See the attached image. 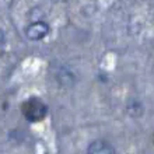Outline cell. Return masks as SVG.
<instances>
[{
	"instance_id": "obj_1",
	"label": "cell",
	"mask_w": 154,
	"mask_h": 154,
	"mask_svg": "<svg viewBox=\"0 0 154 154\" xmlns=\"http://www.w3.org/2000/svg\"><path fill=\"white\" fill-rule=\"evenodd\" d=\"M21 114L28 122H41L48 115V105L38 97H31L21 104Z\"/></svg>"
},
{
	"instance_id": "obj_2",
	"label": "cell",
	"mask_w": 154,
	"mask_h": 154,
	"mask_svg": "<svg viewBox=\"0 0 154 154\" xmlns=\"http://www.w3.org/2000/svg\"><path fill=\"white\" fill-rule=\"evenodd\" d=\"M51 31L48 23L45 21H34L25 28V35L29 41H41L44 39Z\"/></svg>"
},
{
	"instance_id": "obj_3",
	"label": "cell",
	"mask_w": 154,
	"mask_h": 154,
	"mask_svg": "<svg viewBox=\"0 0 154 154\" xmlns=\"http://www.w3.org/2000/svg\"><path fill=\"white\" fill-rule=\"evenodd\" d=\"M115 147L112 144L106 142V140H102V139H97L88 144L87 147V153L90 154H109V153H115Z\"/></svg>"
},
{
	"instance_id": "obj_4",
	"label": "cell",
	"mask_w": 154,
	"mask_h": 154,
	"mask_svg": "<svg viewBox=\"0 0 154 154\" xmlns=\"http://www.w3.org/2000/svg\"><path fill=\"white\" fill-rule=\"evenodd\" d=\"M128 112H129L130 116L133 118H137L143 114V105L140 104V101L137 100H132L129 102V105H128Z\"/></svg>"
}]
</instances>
